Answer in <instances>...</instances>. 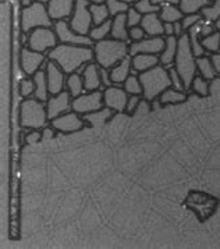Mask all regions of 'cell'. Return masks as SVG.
<instances>
[{
	"label": "cell",
	"mask_w": 220,
	"mask_h": 249,
	"mask_svg": "<svg viewBox=\"0 0 220 249\" xmlns=\"http://www.w3.org/2000/svg\"><path fill=\"white\" fill-rule=\"evenodd\" d=\"M48 59L55 61L67 75L77 72L81 67L95 61L93 48L78 46V45H66L59 43L55 49L48 53Z\"/></svg>",
	"instance_id": "cell-1"
},
{
	"label": "cell",
	"mask_w": 220,
	"mask_h": 249,
	"mask_svg": "<svg viewBox=\"0 0 220 249\" xmlns=\"http://www.w3.org/2000/svg\"><path fill=\"white\" fill-rule=\"evenodd\" d=\"M93 53H95V61L100 67L110 70L117 63H120L121 60L130 56V43L108 38L95 42Z\"/></svg>",
	"instance_id": "cell-2"
},
{
	"label": "cell",
	"mask_w": 220,
	"mask_h": 249,
	"mask_svg": "<svg viewBox=\"0 0 220 249\" xmlns=\"http://www.w3.org/2000/svg\"><path fill=\"white\" fill-rule=\"evenodd\" d=\"M142 85V98L147 102L159 99V96L171 87L169 69L165 66H156L150 70L138 74Z\"/></svg>",
	"instance_id": "cell-3"
},
{
	"label": "cell",
	"mask_w": 220,
	"mask_h": 249,
	"mask_svg": "<svg viewBox=\"0 0 220 249\" xmlns=\"http://www.w3.org/2000/svg\"><path fill=\"white\" fill-rule=\"evenodd\" d=\"M20 124L28 130H43L49 127L46 103L37 98H27L20 105Z\"/></svg>",
	"instance_id": "cell-4"
},
{
	"label": "cell",
	"mask_w": 220,
	"mask_h": 249,
	"mask_svg": "<svg viewBox=\"0 0 220 249\" xmlns=\"http://www.w3.org/2000/svg\"><path fill=\"white\" fill-rule=\"evenodd\" d=\"M174 67L179 71L185 85V89H190L192 80L197 77V57L194 56L191 49L190 36L188 34H183L179 38V46H177V54L174 60Z\"/></svg>",
	"instance_id": "cell-5"
},
{
	"label": "cell",
	"mask_w": 220,
	"mask_h": 249,
	"mask_svg": "<svg viewBox=\"0 0 220 249\" xmlns=\"http://www.w3.org/2000/svg\"><path fill=\"white\" fill-rule=\"evenodd\" d=\"M20 25L22 34H30L31 31L40 28V27L53 28L55 22L50 18L48 6L39 1H34L30 7H25L21 10Z\"/></svg>",
	"instance_id": "cell-6"
},
{
	"label": "cell",
	"mask_w": 220,
	"mask_h": 249,
	"mask_svg": "<svg viewBox=\"0 0 220 249\" xmlns=\"http://www.w3.org/2000/svg\"><path fill=\"white\" fill-rule=\"evenodd\" d=\"M59 43L60 42H59L56 31L49 27H40V28L31 31L28 34V40H27V46L30 49L40 52V53H49L50 50L55 49Z\"/></svg>",
	"instance_id": "cell-7"
},
{
	"label": "cell",
	"mask_w": 220,
	"mask_h": 249,
	"mask_svg": "<svg viewBox=\"0 0 220 249\" xmlns=\"http://www.w3.org/2000/svg\"><path fill=\"white\" fill-rule=\"evenodd\" d=\"M90 0H77L75 9L69 20L71 30H74L80 35H90L91 30L93 27L92 14L90 11Z\"/></svg>",
	"instance_id": "cell-8"
},
{
	"label": "cell",
	"mask_w": 220,
	"mask_h": 249,
	"mask_svg": "<svg viewBox=\"0 0 220 249\" xmlns=\"http://www.w3.org/2000/svg\"><path fill=\"white\" fill-rule=\"evenodd\" d=\"M187 205L203 221L205 219H209L215 213V209L218 206V199L203 192H191L187 199Z\"/></svg>",
	"instance_id": "cell-9"
},
{
	"label": "cell",
	"mask_w": 220,
	"mask_h": 249,
	"mask_svg": "<svg viewBox=\"0 0 220 249\" xmlns=\"http://www.w3.org/2000/svg\"><path fill=\"white\" fill-rule=\"evenodd\" d=\"M105 107L103 103V90L84 92L82 95L73 99V110L81 116Z\"/></svg>",
	"instance_id": "cell-10"
},
{
	"label": "cell",
	"mask_w": 220,
	"mask_h": 249,
	"mask_svg": "<svg viewBox=\"0 0 220 249\" xmlns=\"http://www.w3.org/2000/svg\"><path fill=\"white\" fill-rule=\"evenodd\" d=\"M53 30L56 31L60 43L90 46V48H93V45H95V42L91 39L88 35H80L74 30H71L69 21H56L55 25H53Z\"/></svg>",
	"instance_id": "cell-11"
},
{
	"label": "cell",
	"mask_w": 220,
	"mask_h": 249,
	"mask_svg": "<svg viewBox=\"0 0 220 249\" xmlns=\"http://www.w3.org/2000/svg\"><path fill=\"white\" fill-rule=\"evenodd\" d=\"M48 63V56L45 53L35 52L28 46H24L20 50V67L28 77H34L40 69H45Z\"/></svg>",
	"instance_id": "cell-12"
},
{
	"label": "cell",
	"mask_w": 220,
	"mask_h": 249,
	"mask_svg": "<svg viewBox=\"0 0 220 249\" xmlns=\"http://www.w3.org/2000/svg\"><path fill=\"white\" fill-rule=\"evenodd\" d=\"M130 95L127 90L121 88L120 85H111L109 88L103 89V103L106 107H109L116 113H124L127 107Z\"/></svg>",
	"instance_id": "cell-13"
},
{
	"label": "cell",
	"mask_w": 220,
	"mask_h": 249,
	"mask_svg": "<svg viewBox=\"0 0 220 249\" xmlns=\"http://www.w3.org/2000/svg\"><path fill=\"white\" fill-rule=\"evenodd\" d=\"M46 110L49 120H55L61 114H66L73 110V96L69 90H63L57 95H50V98L46 102Z\"/></svg>",
	"instance_id": "cell-14"
},
{
	"label": "cell",
	"mask_w": 220,
	"mask_h": 249,
	"mask_svg": "<svg viewBox=\"0 0 220 249\" xmlns=\"http://www.w3.org/2000/svg\"><path fill=\"white\" fill-rule=\"evenodd\" d=\"M85 121L82 119V116L75 113L74 110H71L66 114H61L59 117L50 121V125L59 132L63 134H71V132H77L81 131L85 127Z\"/></svg>",
	"instance_id": "cell-15"
},
{
	"label": "cell",
	"mask_w": 220,
	"mask_h": 249,
	"mask_svg": "<svg viewBox=\"0 0 220 249\" xmlns=\"http://www.w3.org/2000/svg\"><path fill=\"white\" fill-rule=\"evenodd\" d=\"M166 46V38L163 36H148L138 42L130 43V56H135L140 53H148V54H158L163 52Z\"/></svg>",
	"instance_id": "cell-16"
},
{
	"label": "cell",
	"mask_w": 220,
	"mask_h": 249,
	"mask_svg": "<svg viewBox=\"0 0 220 249\" xmlns=\"http://www.w3.org/2000/svg\"><path fill=\"white\" fill-rule=\"evenodd\" d=\"M45 71H46V77H48L50 95H57V93H60L66 89L67 74L61 70L55 61L48 59V63L45 66Z\"/></svg>",
	"instance_id": "cell-17"
},
{
	"label": "cell",
	"mask_w": 220,
	"mask_h": 249,
	"mask_svg": "<svg viewBox=\"0 0 220 249\" xmlns=\"http://www.w3.org/2000/svg\"><path fill=\"white\" fill-rule=\"evenodd\" d=\"M77 0H50L48 6L50 18L56 21H69L75 9Z\"/></svg>",
	"instance_id": "cell-18"
},
{
	"label": "cell",
	"mask_w": 220,
	"mask_h": 249,
	"mask_svg": "<svg viewBox=\"0 0 220 249\" xmlns=\"http://www.w3.org/2000/svg\"><path fill=\"white\" fill-rule=\"evenodd\" d=\"M82 80H84V87L87 92L92 90H100L102 80H100V67L96 61H91L85 66V69L82 71Z\"/></svg>",
	"instance_id": "cell-19"
},
{
	"label": "cell",
	"mask_w": 220,
	"mask_h": 249,
	"mask_svg": "<svg viewBox=\"0 0 220 249\" xmlns=\"http://www.w3.org/2000/svg\"><path fill=\"white\" fill-rule=\"evenodd\" d=\"M160 64V59L158 54H148V53H140L135 56H131V74L138 75L141 72L150 70Z\"/></svg>",
	"instance_id": "cell-20"
},
{
	"label": "cell",
	"mask_w": 220,
	"mask_h": 249,
	"mask_svg": "<svg viewBox=\"0 0 220 249\" xmlns=\"http://www.w3.org/2000/svg\"><path fill=\"white\" fill-rule=\"evenodd\" d=\"M141 27L144 28L147 36H163V21L160 20L159 13H152L142 17Z\"/></svg>",
	"instance_id": "cell-21"
},
{
	"label": "cell",
	"mask_w": 220,
	"mask_h": 249,
	"mask_svg": "<svg viewBox=\"0 0 220 249\" xmlns=\"http://www.w3.org/2000/svg\"><path fill=\"white\" fill-rule=\"evenodd\" d=\"M131 56H127L126 59H123L120 63H117L114 67L110 69V78L113 85H123L126 80L131 75Z\"/></svg>",
	"instance_id": "cell-22"
},
{
	"label": "cell",
	"mask_w": 220,
	"mask_h": 249,
	"mask_svg": "<svg viewBox=\"0 0 220 249\" xmlns=\"http://www.w3.org/2000/svg\"><path fill=\"white\" fill-rule=\"evenodd\" d=\"M128 25H127V17L126 14H119L111 18V31L110 38L123 42H130V34H128Z\"/></svg>",
	"instance_id": "cell-23"
},
{
	"label": "cell",
	"mask_w": 220,
	"mask_h": 249,
	"mask_svg": "<svg viewBox=\"0 0 220 249\" xmlns=\"http://www.w3.org/2000/svg\"><path fill=\"white\" fill-rule=\"evenodd\" d=\"M177 46H179V38L177 36H166V46L163 52L159 54L160 64L165 67L174 66V60L177 54Z\"/></svg>",
	"instance_id": "cell-24"
},
{
	"label": "cell",
	"mask_w": 220,
	"mask_h": 249,
	"mask_svg": "<svg viewBox=\"0 0 220 249\" xmlns=\"http://www.w3.org/2000/svg\"><path fill=\"white\" fill-rule=\"evenodd\" d=\"M116 111H113L109 107H102V109L96 110V111H92V113H88V114H84L82 116V119L84 121L91 125V127H102V125H105L108 121H109L111 117H113V114H114Z\"/></svg>",
	"instance_id": "cell-25"
},
{
	"label": "cell",
	"mask_w": 220,
	"mask_h": 249,
	"mask_svg": "<svg viewBox=\"0 0 220 249\" xmlns=\"http://www.w3.org/2000/svg\"><path fill=\"white\" fill-rule=\"evenodd\" d=\"M32 78L35 81V95H34V98H37L38 100H42V102L46 103L48 99L50 98V92L45 69H40Z\"/></svg>",
	"instance_id": "cell-26"
},
{
	"label": "cell",
	"mask_w": 220,
	"mask_h": 249,
	"mask_svg": "<svg viewBox=\"0 0 220 249\" xmlns=\"http://www.w3.org/2000/svg\"><path fill=\"white\" fill-rule=\"evenodd\" d=\"M187 100V93L184 90H179L176 88H167L159 96V102L162 106H167V105H179L184 103Z\"/></svg>",
	"instance_id": "cell-27"
},
{
	"label": "cell",
	"mask_w": 220,
	"mask_h": 249,
	"mask_svg": "<svg viewBox=\"0 0 220 249\" xmlns=\"http://www.w3.org/2000/svg\"><path fill=\"white\" fill-rule=\"evenodd\" d=\"M159 17L163 22H179L183 20L184 13L181 11L179 4H163L160 6Z\"/></svg>",
	"instance_id": "cell-28"
},
{
	"label": "cell",
	"mask_w": 220,
	"mask_h": 249,
	"mask_svg": "<svg viewBox=\"0 0 220 249\" xmlns=\"http://www.w3.org/2000/svg\"><path fill=\"white\" fill-rule=\"evenodd\" d=\"M197 69H198L201 77H203L205 80L213 81L219 77L216 70H215V67H213V64H212V61H210L209 54L197 57Z\"/></svg>",
	"instance_id": "cell-29"
},
{
	"label": "cell",
	"mask_w": 220,
	"mask_h": 249,
	"mask_svg": "<svg viewBox=\"0 0 220 249\" xmlns=\"http://www.w3.org/2000/svg\"><path fill=\"white\" fill-rule=\"evenodd\" d=\"M66 89L70 92V95L74 98L82 95L85 90V87H84V80H82V75L78 74V72H73V74H69L67 75V80H66Z\"/></svg>",
	"instance_id": "cell-30"
},
{
	"label": "cell",
	"mask_w": 220,
	"mask_h": 249,
	"mask_svg": "<svg viewBox=\"0 0 220 249\" xmlns=\"http://www.w3.org/2000/svg\"><path fill=\"white\" fill-rule=\"evenodd\" d=\"M213 0H180L179 7L184 14H192V13H200L203 7L209 6Z\"/></svg>",
	"instance_id": "cell-31"
},
{
	"label": "cell",
	"mask_w": 220,
	"mask_h": 249,
	"mask_svg": "<svg viewBox=\"0 0 220 249\" xmlns=\"http://www.w3.org/2000/svg\"><path fill=\"white\" fill-rule=\"evenodd\" d=\"M110 31H111V18L102 22L99 25H93L88 36L93 42H99V40L108 39V36H110Z\"/></svg>",
	"instance_id": "cell-32"
},
{
	"label": "cell",
	"mask_w": 220,
	"mask_h": 249,
	"mask_svg": "<svg viewBox=\"0 0 220 249\" xmlns=\"http://www.w3.org/2000/svg\"><path fill=\"white\" fill-rule=\"evenodd\" d=\"M90 11L92 14V20H93V25H99L102 22L108 21L110 18L109 9L106 4H90Z\"/></svg>",
	"instance_id": "cell-33"
},
{
	"label": "cell",
	"mask_w": 220,
	"mask_h": 249,
	"mask_svg": "<svg viewBox=\"0 0 220 249\" xmlns=\"http://www.w3.org/2000/svg\"><path fill=\"white\" fill-rule=\"evenodd\" d=\"M201 43L203 46V49L206 50V53H215L220 52V31H213L208 36L201 38Z\"/></svg>",
	"instance_id": "cell-34"
},
{
	"label": "cell",
	"mask_w": 220,
	"mask_h": 249,
	"mask_svg": "<svg viewBox=\"0 0 220 249\" xmlns=\"http://www.w3.org/2000/svg\"><path fill=\"white\" fill-rule=\"evenodd\" d=\"M190 89L198 95L201 98H206L210 93V81L205 80L203 77L201 75H197L194 80H192V84H191Z\"/></svg>",
	"instance_id": "cell-35"
},
{
	"label": "cell",
	"mask_w": 220,
	"mask_h": 249,
	"mask_svg": "<svg viewBox=\"0 0 220 249\" xmlns=\"http://www.w3.org/2000/svg\"><path fill=\"white\" fill-rule=\"evenodd\" d=\"M200 13L202 14L203 20L210 21V22L215 24L216 20L220 17V0H213L209 6L203 7Z\"/></svg>",
	"instance_id": "cell-36"
},
{
	"label": "cell",
	"mask_w": 220,
	"mask_h": 249,
	"mask_svg": "<svg viewBox=\"0 0 220 249\" xmlns=\"http://www.w3.org/2000/svg\"><path fill=\"white\" fill-rule=\"evenodd\" d=\"M123 88L127 90L128 95H141L142 96V85H141L140 77L131 74L130 77L123 84Z\"/></svg>",
	"instance_id": "cell-37"
},
{
	"label": "cell",
	"mask_w": 220,
	"mask_h": 249,
	"mask_svg": "<svg viewBox=\"0 0 220 249\" xmlns=\"http://www.w3.org/2000/svg\"><path fill=\"white\" fill-rule=\"evenodd\" d=\"M106 6H108V9H109L110 17H111V18L116 17V16H119V14H126V13L128 11V9L131 7L130 4H127V3L123 1V0H108V1H106Z\"/></svg>",
	"instance_id": "cell-38"
},
{
	"label": "cell",
	"mask_w": 220,
	"mask_h": 249,
	"mask_svg": "<svg viewBox=\"0 0 220 249\" xmlns=\"http://www.w3.org/2000/svg\"><path fill=\"white\" fill-rule=\"evenodd\" d=\"M134 7L140 11L142 16L152 14V13H159L160 10V6L153 4L150 0H138L137 3H134Z\"/></svg>",
	"instance_id": "cell-39"
},
{
	"label": "cell",
	"mask_w": 220,
	"mask_h": 249,
	"mask_svg": "<svg viewBox=\"0 0 220 249\" xmlns=\"http://www.w3.org/2000/svg\"><path fill=\"white\" fill-rule=\"evenodd\" d=\"M203 20L202 14L201 13H192V14H184L183 20H181V25H183V30L184 32H188V31L195 27L198 22Z\"/></svg>",
	"instance_id": "cell-40"
},
{
	"label": "cell",
	"mask_w": 220,
	"mask_h": 249,
	"mask_svg": "<svg viewBox=\"0 0 220 249\" xmlns=\"http://www.w3.org/2000/svg\"><path fill=\"white\" fill-rule=\"evenodd\" d=\"M20 95L27 99V98H31L35 95V81L34 78H24V80L20 81Z\"/></svg>",
	"instance_id": "cell-41"
},
{
	"label": "cell",
	"mask_w": 220,
	"mask_h": 249,
	"mask_svg": "<svg viewBox=\"0 0 220 249\" xmlns=\"http://www.w3.org/2000/svg\"><path fill=\"white\" fill-rule=\"evenodd\" d=\"M126 17H127V25H128V28H132V27L141 25V21H142L144 16L134 6H131L128 11L126 13Z\"/></svg>",
	"instance_id": "cell-42"
},
{
	"label": "cell",
	"mask_w": 220,
	"mask_h": 249,
	"mask_svg": "<svg viewBox=\"0 0 220 249\" xmlns=\"http://www.w3.org/2000/svg\"><path fill=\"white\" fill-rule=\"evenodd\" d=\"M169 75H170V82L173 88H176V89L179 90L185 89V85H184V82H183V78H181V75L179 74V71L176 70L174 66L169 67Z\"/></svg>",
	"instance_id": "cell-43"
},
{
	"label": "cell",
	"mask_w": 220,
	"mask_h": 249,
	"mask_svg": "<svg viewBox=\"0 0 220 249\" xmlns=\"http://www.w3.org/2000/svg\"><path fill=\"white\" fill-rule=\"evenodd\" d=\"M141 98H142L141 95H130L128 102H127V107H126V113H128V114L135 113L141 106V103H142Z\"/></svg>",
	"instance_id": "cell-44"
},
{
	"label": "cell",
	"mask_w": 220,
	"mask_h": 249,
	"mask_svg": "<svg viewBox=\"0 0 220 249\" xmlns=\"http://www.w3.org/2000/svg\"><path fill=\"white\" fill-rule=\"evenodd\" d=\"M128 34H130L131 42H138V40H142L144 38H147V34H145V31H144V28L141 25L130 28Z\"/></svg>",
	"instance_id": "cell-45"
},
{
	"label": "cell",
	"mask_w": 220,
	"mask_h": 249,
	"mask_svg": "<svg viewBox=\"0 0 220 249\" xmlns=\"http://www.w3.org/2000/svg\"><path fill=\"white\" fill-rule=\"evenodd\" d=\"M40 140H43V137H42V131L39 130H32L30 131L28 134H25V141H27V143H30V145H35V143H38Z\"/></svg>",
	"instance_id": "cell-46"
},
{
	"label": "cell",
	"mask_w": 220,
	"mask_h": 249,
	"mask_svg": "<svg viewBox=\"0 0 220 249\" xmlns=\"http://www.w3.org/2000/svg\"><path fill=\"white\" fill-rule=\"evenodd\" d=\"M100 80H102V85H103L105 88H109V87H111V85H113V82H111V78H110V70L100 67Z\"/></svg>",
	"instance_id": "cell-47"
},
{
	"label": "cell",
	"mask_w": 220,
	"mask_h": 249,
	"mask_svg": "<svg viewBox=\"0 0 220 249\" xmlns=\"http://www.w3.org/2000/svg\"><path fill=\"white\" fill-rule=\"evenodd\" d=\"M210 61L215 67V70L218 72V75L220 77V52H215V53H210L209 54Z\"/></svg>",
	"instance_id": "cell-48"
},
{
	"label": "cell",
	"mask_w": 220,
	"mask_h": 249,
	"mask_svg": "<svg viewBox=\"0 0 220 249\" xmlns=\"http://www.w3.org/2000/svg\"><path fill=\"white\" fill-rule=\"evenodd\" d=\"M163 31H165V36H173L174 35V22H163Z\"/></svg>",
	"instance_id": "cell-49"
},
{
	"label": "cell",
	"mask_w": 220,
	"mask_h": 249,
	"mask_svg": "<svg viewBox=\"0 0 220 249\" xmlns=\"http://www.w3.org/2000/svg\"><path fill=\"white\" fill-rule=\"evenodd\" d=\"M55 128L52 127H46V128H43L42 130V137H43V140H50V138H53V135H55Z\"/></svg>",
	"instance_id": "cell-50"
},
{
	"label": "cell",
	"mask_w": 220,
	"mask_h": 249,
	"mask_svg": "<svg viewBox=\"0 0 220 249\" xmlns=\"http://www.w3.org/2000/svg\"><path fill=\"white\" fill-rule=\"evenodd\" d=\"M156 6H163V4H179L180 0H150Z\"/></svg>",
	"instance_id": "cell-51"
},
{
	"label": "cell",
	"mask_w": 220,
	"mask_h": 249,
	"mask_svg": "<svg viewBox=\"0 0 220 249\" xmlns=\"http://www.w3.org/2000/svg\"><path fill=\"white\" fill-rule=\"evenodd\" d=\"M183 34H185V32H184V30H183L181 21H179V22H174V36L180 38Z\"/></svg>",
	"instance_id": "cell-52"
},
{
	"label": "cell",
	"mask_w": 220,
	"mask_h": 249,
	"mask_svg": "<svg viewBox=\"0 0 220 249\" xmlns=\"http://www.w3.org/2000/svg\"><path fill=\"white\" fill-rule=\"evenodd\" d=\"M34 1H35V0H21V6H22V9H25V7H30Z\"/></svg>",
	"instance_id": "cell-53"
},
{
	"label": "cell",
	"mask_w": 220,
	"mask_h": 249,
	"mask_svg": "<svg viewBox=\"0 0 220 249\" xmlns=\"http://www.w3.org/2000/svg\"><path fill=\"white\" fill-rule=\"evenodd\" d=\"M91 3H93V4H106V1L108 0H90Z\"/></svg>",
	"instance_id": "cell-54"
},
{
	"label": "cell",
	"mask_w": 220,
	"mask_h": 249,
	"mask_svg": "<svg viewBox=\"0 0 220 249\" xmlns=\"http://www.w3.org/2000/svg\"><path fill=\"white\" fill-rule=\"evenodd\" d=\"M215 28L218 31H220V17L216 20V22H215Z\"/></svg>",
	"instance_id": "cell-55"
},
{
	"label": "cell",
	"mask_w": 220,
	"mask_h": 249,
	"mask_svg": "<svg viewBox=\"0 0 220 249\" xmlns=\"http://www.w3.org/2000/svg\"><path fill=\"white\" fill-rule=\"evenodd\" d=\"M123 1H126V3H127V4H134V3H137V1H138V0H123Z\"/></svg>",
	"instance_id": "cell-56"
},
{
	"label": "cell",
	"mask_w": 220,
	"mask_h": 249,
	"mask_svg": "<svg viewBox=\"0 0 220 249\" xmlns=\"http://www.w3.org/2000/svg\"><path fill=\"white\" fill-rule=\"evenodd\" d=\"M35 1H39V3H43V4H48L50 0H35Z\"/></svg>",
	"instance_id": "cell-57"
}]
</instances>
